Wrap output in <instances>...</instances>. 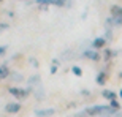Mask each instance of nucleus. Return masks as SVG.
Returning a JSON list of instances; mask_svg holds the SVG:
<instances>
[{
  "mask_svg": "<svg viewBox=\"0 0 122 117\" xmlns=\"http://www.w3.org/2000/svg\"><path fill=\"white\" fill-rule=\"evenodd\" d=\"M49 71H51V74H56V73H57V65H52Z\"/></svg>",
  "mask_w": 122,
  "mask_h": 117,
  "instance_id": "obj_17",
  "label": "nucleus"
},
{
  "mask_svg": "<svg viewBox=\"0 0 122 117\" xmlns=\"http://www.w3.org/2000/svg\"><path fill=\"white\" fill-rule=\"evenodd\" d=\"M8 92L13 97H16L18 100H22V98H25L27 95H30L33 90H32V87H29V89H19V87H10L8 89Z\"/></svg>",
  "mask_w": 122,
  "mask_h": 117,
  "instance_id": "obj_1",
  "label": "nucleus"
},
{
  "mask_svg": "<svg viewBox=\"0 0 122 117\" xmlns=\"http://www.w3.org/2000/svg\"><path fill=\"white\" fill-rule=\"evenodd\" d=\"M35 2L40 3V5H56V6H63L59 0H35Z\"/></svg>",
  "mask_w": 122,
  "mask_h": 117,
  "instance_id": "obj_8",
  "label": "nucleus"
},
{
  "mask_svg": "<svg viewBox=\"0 0 122 117\" xmlns=\"http://www.w3.org/2000/svg\"><path fill=\"white\" fill-rule=\"evenodd\" d=\"M82 55H84L86 58H91V60H98V58H100V54L95 49H87V51H84V52H82Z\"/></svg>",
  "mask_w": 122,
  "mask_h": 117,
  "instance_id": "obj_5",
  "label": "nucleus"
},
{
  "mask_svg": "<svg viewBox=\"0 0 122 117\" xmlns=\"http://www.w3.org/2000/svg\"><path fill=\"white\" fill-rule=\"evenodd\" d=\"M97 84L98 86H105V82H106V73H103V71H100L98 74H97Z\"/></svg>",
  "mask_w": 122,
  "mask_h": 117,
  "instance_id": "obj_9",
  "label": "nucleus"
},
{
  "mask_svg": "<svg viewBox=\"0 0 122 117\" xmlns=\"http://www.w3.org/2000/svg\"><path fill=\"white\" fill-rule=\"evenodd\" d=\"M113 117H122V111H117V112L114 114V116H113Z\"/></svg>",
  "mask_w": 122,
  "mask_h": 117,
  "instance_id": "obj_20",
  "label": "nucleus"
},
{
  "mask_svg": "<svg viewBox=\"0 0 122 117\" xmlns=\"http://www.w3.org/2000/svg\"><path fill=\"white\" fill-rule=\"evenodd\" d=\"M5 51H6V48H5V46H0V55H3Z\"/></svg>",
  "mask_w": 122,
  "mask_h": 117,
  "instance_id": "obj_19",
  "label": "nucleus"
},
{
  "mask_svg": "<svg viewBox=\"0 0 122 117\" xmlns=\"http://www.w3.org/2000/svg\"><path fill=\"white\" fill-rule=\"evenodd\" d=\"M109 106H111V108H114L116 111H121V104L117 103V100H113V101H109Z\"/></svg>",
  "mask_w": 122,
  "mask_h": 117,
  "instance_id": "obj_12",
  "label": "nucleus"
},
{
  "mask_svg": "<svg viewBox=\"0 0 122 117\" xmlns=\"http://www.w3.org/2000/svg\"><path fill=\"white\" fill-rule=\"evenodd\" d=\"M71 71H73V74H75V76H78V78H81V76H82V70H81L79 67H76V65L71 68Z\"/></svg>",
  "mask_w": 122,
  "mask_h": 117,
  "instance_id": "obj_11",
  "label": "nucleus"
},
{
  "mask_svg": "<svg viewBox=\"0 0 122 117\" xmlns=\"http://www.w3.org/2000/svg\"><path fill=\"white\" fill-rule=\"evenodd\" d=\"M36 98H38V100H43V98H45V92H43V87L36 90Z\"/></svg>",
  "mask_w": 122,
  "mask_h": 117,
  "instance_id": "obj_14",
  "label": "nucleus"
},
{
  "mask_svg": "<svg viewBox=\"0 0 122 117\" xmlns=\"http://www.w3.org/2000/svg\"><path fill=\"white\" fill-rule=\"evenodd\" d=\"M81 95H84V97H87V95H91V92H89V90H81Z\"/></svg>",
  "mask_w": 122,
  "mask_h": 117,
  "instance_id": "obj_18",
  "label": "nucleus"
},
{
  "mask_svg": "<svg viewBox=\"0 0 122 117\" xmlns=\"http://www.w3.org/2000/svg\"><path fill=\"white\" fill-rule=\"evenodd\" d=\"M10 76V70L6 65H2L0 67V79H5V78H8Z\"/></svg>",
  "mask_w": 122,
  "mask_h": 117,
  "instance_id": "obj_10",
  "label": "nucleus"
},
{
  "mask_svg": "<svg viewBox=\"0 0 122 117\" xmlns=\"http://www.w3.org/2000/svg\"><path fill=\"white\" fill-rule=\"evenodd\" d=\"M36 82H40V76H33L29 79V84H36Z\"/></svg>",
  "mask_w": 122,
  "mask_h": 117,
  "instance_id": "obj_15",
  "label": "nucleus"
},
{
  "mask_svg": "<svg viewBox=\"0 0 122 117\" xmlns=\"http://www.w3.org/2000/svg\"><path fill=\"white\" fill-rule=\"evenodd\" d=\"M56 111L52 108H48V109H35V116L38 117H51V116H54Z\"/></svg>",
  "mask_w": 122,
  "mask_h": 117,
  "instance_id": "obj_3",
  "label": "nucleus"
},
{
  "mask_svg": "<svg viewBox=\"0 0 122 117\" xmlns=\"http://www.w3.org/2000/svg\"><path fill=\"white\" fill-rule=\"evenodd\" d=\"M119 97H121V98H122V89L119 90Z\"/></svg>",
  "mask_w": 122,
  "mask_h": 117,
  "instance_id": "obj_22",
  "label": "nucleus"
},
{
  "mask_svg": "<svg viewBox=\"0 0 122 117\" xmlns=\"http://www.w3.org/2000/svg\"><path fill=\"white\" fill-rule=\"evenodd\" d=\"M119 78H122V71H121V73H119Z\"/></svg>",
  "mask_w": 122,
  "mask_h": 117,
  "instance_id": "obj_23",
  "label": "nucleus"
},
{
  "mask_svg": "<svg viewBox=\"0 0 122 117\" xmlns=\"http://www.w3.org/2000/svg\"><path fill=\"white\" fill-rule=\"evenodd\" d=\"M29 62H30V63H32V65H33L35 68H38V67H40V65H38V60H36V58H33V57H30V58H29Z\"/></svg>",
  "mask_w": 122,
  "mask_h": 117,
  "instance_id": "obj_16",
  "label": "nucleus"
},
{
  "mask_svg": "<svg viewBox=\"0 0 122 117\" xmlns=\"http://www.w3.org/2000/svg\"><path fill=\"white\" fill-rule=\"evenodd\" d=\"M5 111L8 114H16L21 111V103H6L5 106Z\"/></svg>",
  "mask_w": 122,
  "mask_h": 117,
  "instance_id": "obj_2",
  "label": "nucleus"
},
{
  "mask_svg": "<svg viewBox=\"0 0 122 117\" xmlns=\"http://www.w3.org/2000/svg\"><path fill=\"white\" fill-rule=\"evenodd\" d=\"M6 27H8L6 24H0V29H2V30H3V29H6Z\"/></svg>",
  "mask_w": 122,
  "mask_h": 117,
  "instance_id": "obj_21",
  "label": "nucleus"
},
{
  "mask_svg": "<svg viewBox=\"0 0 122 117\" xmlns=\"http://www.w3.org/2000/svg\"><path fill=\"white\" fill-rule=\"evenodd\" d=\"M11 79H13V81H16V82H21V81L24 79V78L21 76L19 73H13V74H11Z\"/></svg>",
  "mask_w": 122,
  "mask_h": 117,
  "instance_id": "obj_13",
  "label": "nucleus"
},
{
  "mask_svg": "<svg viewBox=\"0 0 122 117\" xmlns=\"http://www.w3.org/2000/svg\"><path fill=\"white\" fill-rule=\"evenodd\" d=\"M105 44H106V40H105V36H98V38H95V40H92V49H102V48H105Z\"/></svg>",
  "mask_w": 122,
  "mask_h": 117,
  "instance_id": "obj_4",
  "label": "nucleus"
},
{
  "mask_svg": "<svg viewBox=\"0 0 122 117\" xmlns=\"http://www.w3.org/2000/svg\"><path fill=\"white\" fill-rule=\"evenodd\" d=\"M102 95H103V98L109 100V101H113V100H116V97H117L114 90H103V92H102Z\"/></svg>",
  "mask_w": 122,
  "mask_h": 117,
  "instance_id": "obj_7",
  "label": "nucleus"
},
{
  "mask_svg": "<svg viewBox=\"0 0 122 117\" xmlns=\"http://www.w3.org/2000/svg\"><path fill=\"white\" fill-rule=\"evenodd\" d=\"M0 2H2V0H0Z\"/></svg>",
  "mask_w": 122,
  "mask_h": 117,
  "instance_id": "obj_24",
  "label": "nucleus"
},
{
  "mask_svg": "<svg viewBox=\"0 0 122 117\" xmlns=\"http://www.w3.org/2000/svg\"><path fill=\"white\" fill-rule=\"evenodd\" d=\"M111 18H122V6L121 5H113L111 6Z\"/></svg>",
  "mask_w": 122,
  "mask_h": 117,
  "instance_id": "obj_6",
  "label": "nucleus"
}]
</instances>
